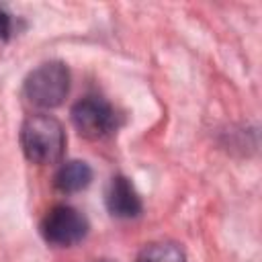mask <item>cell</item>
Listing matches in <instances>:
<instances>
[{
  "instance_id": "1",
  "label": "cell",
  "mask_w": 262,
  "mask_h": 262,
  "mask_svg": "<svg viewBox=\"0 0 262 262\" xmlns=\"http://www.w3.org/2000/svg\"><path fill=\"white\" fill-rule=\"evenodd\" d=\"M20 147L29 162L49 166L61 160L66 149L63 125L45 113H37L25 119L20 127Z\"/></svg>"
},
{
  "instance_id": "7",
  "label": "cell",
  "mask_w": 262,
  "mask_h": 262,
  "mask_svg": "<svg viewBox=\"0 0 262 262\" xmlns=\"http://www.w3.org/2000/svg\"><path fill=\"white\" fill-rule=\"evenodd\" d=\"M135 262H186V256L174 242H151L141 248Z\"/></svg>"
},
{
  "instance_id": "6",
  "label": "cell",
  "mask_w": 262,
  "mask_h": 262,
  "mask_svg": "<svg viewBox=\"0 0 262 262\" xmlns=\"http://www.w3.org/2000/svg\"><path fill=\"white\" fill-rule=\"evenodd\" d=\"M92 180V168L82 160H72L59 166L53 184L61 194H74L84 190Z\"/></svg>"
},
{
  "instance_id": "5",
  "label": "cell",
  "mask_w": 262,
  "mask_h": 262,
  "mask_svg": "<svg viewBox=\"0 0 262 262\" xmlns=\"http://www.w3.org/2000/svg\"><path fill=\"white\" fill-rule=\"evenodd\" d=\"M104 203H106L108 213L113 217H119V219H133L143 209L137 190L133 188V184L125 176H113L111 178L106 192H104Z\"/></svg>"
},
{
  "instance_id": "8",
  "label": "cell",
  "mask_w": 262,
  "mask_h": 262,
  "mask_svg": "<svg viewBox=\"0 0 262 262\" xmlns=\"http://www.w3.org/2000/svg\"><path fill=\"white\" fill-rule=\"evenodd\" d=\"M12 31H14V18L10 12H6L4 6H0V39L8 41L12 37Z\"/></svg>"
},
{
  "instance_id": "3",
  "label": "cell",
  "mask_w": 262,
  "mask_h": 262,
  "mask_svg": "<svg viewBox=\"0 0 262 262\" xmlns=\"http://www.w3.org/2000/svg\"><path fill=\"white\" fill-rule=\"evenodd\" d=\"M72 123L82 137L98 141L117 131L119 115L104 98L86 96L72 106Z\"/></svg>"
},
{
  "instance_id": "4",
  "label": "cell",
  "mask_w": 262,
  "mask_h": 262,
  "mask_svg": "<svg viewBox=\"0 0 262 262\" xmlns=\"http://www.w3.org/2000/svg\"><path fill=\"white\" fill-rule=\"evenodd\" d=\"M88 229V219L70 205H57L49 209L41 221L43 239L57 248H68L82 242Z\"/></svg>"
},
{
  "instance_id": "2",
  "label": "cell",
  "mask_w": 262,
  "mask_h": 262,
  "mask_svg": "<svg viewBox=\"0 0 262 262\" xmlns=\"http://www.w3.org/2000/svg\"><path fill=\"white\" fill-rule=\"evenodd\" d=\"M70 92V72L61 61H47L35 68L25 80V96L39 108L59 106Z\"/></svg>"
},
{
  "instance_id": "9",
  "label": "cell",
  "mask_w": 262,
  "mask_h": 262,
  "mask_svg": "<svg viewBox=\"0 0 262 262\" xmlns=\"http://www.w3.org/2000/svg\"><path fill=\"white\" fill-rule=\"evenodd\" d=\"M96 262H113V260H96Z\"/></svg>"
}]
</instances>
